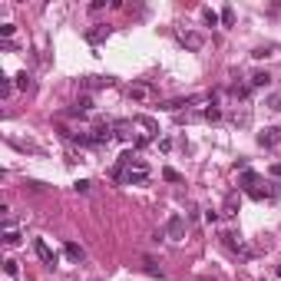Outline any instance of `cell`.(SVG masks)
Masks as SVG:
<instances>
[{
	"mask_svg": "<svg viewBox=\"0 0 281 281\" xmlns=\"http://www.w3.org/2000/svg\"><path fill=\"white\" fill-rule=\"evenodd\" d=\"M112 179L122 185H146L149 182V162L136 149H126L119 156V162H116V169H112Z\"/></svg>",
	"mask_w": 281,
	"mask_h": 281,
	"instance_id": "cell-1",
	"label": "cell"
},
{
	"mask_svg": "<svg viewBox=\"0 0 281 281\" xmlns=\"http://www.w3.org/2000/svg\"><path fill=\"white\" fill-rule=\"evenodd\" d=\"M222 245L228 251H235V255H241V258H251V248L241 241V235H235V232H222Z\"/></svg>",
	"mask_w": 281,
	"mask_h": 281,
	"instance_id": "cell-2",
	"label": "cell"
},
{
	"mask_svg": "<svg viewBox=\"0 0 281 281\" xmlns=\"http://www.w3.org/2000/svg\"><path fill=\"white\" fill-rule=\"evenodd\" d=\"M166 238H169V241H182V238H185V218L179 215V212H176V215H169V222H166Z\"/></svg>",
	"mask_w": 281,
	"mask_h": 281,
	"instance_id": "cell-3",
	"label": "cell"
},
{
	"mask_svg": "<svg viewBox=\"0 0 281 281\" xmlns=\"http://www.w3.org/2000/svg\"><path fill=\"white\" fill-rule=\"evenodd\" d=\"M278 143H281V129L278 126H268V129L258 132V146H261V149H274Z\"/></svg>",
	"mask_w": 281,
	"mask_h": 281,
	"instance_id": "cell-4",
	"label": "cell"
},
{
	"mask_svg": "<svg viewBox=\"0 0 281 281\" xmlns=\"http://www.w3.org/2000/svg\"><path fill=\"white\" fill-rule=\"evenodd\" d=\"M33 251H37V258H40L43 265H56V255H53V248H50L43 238H33Z\"/></svg>",
	"mask_w": 281,
	"mask_h": 281,
	"instance_id": "cell-5",
	"label": "cell"
},
{
	"mask_svg": "<svg viewBox=\"0 0 281 281\" xmlns=\"http://www.w3.org/2000/svg\"><path fill=\"white\" fill-rule=\"evenodd\" d=\"M248 195H251V199H258V202H261V199H274V195H278V185H271V182L261 185V182H258L255 189H248Z\"/></svg>",
	"mask_w": 281,
	"mask_h": 281,
	"instance_id": "cell-6",
	"label": "cell"
},
{
	"mask_svg": "<svg viewBox=\"0 0 281 281\" xmlns=\"http://www.w3.org/2000/svg\"><path fill=\"white\" fill-rule=\"evenodd\" d=\"M179 40H182L189 50H202L205 37H202V33H195V30H182V33H179Z\"/></svg>",
	"mask_w": 281,
	"mask_h": 281,
	"instance_id": "cell-7",
	"label": "cell"
},
{
	"mask_svg": "<svg viewBox=\"0 0 281 281\" xmlns=\"http://www.w3.org/2000/svg\"><path fill=\"white\" fill-rule=\"evenodd\" d=\"M63 255L70 258V261H76V265H80V261H86V251H83L76 241H66V245H63Z\"/></svg>",
	"mask_w": 281,
	"mask_h": 281,
	"instance_id": "cell-8",
	"label": "cell"
},
{
	"mask_svg": "<svg viewBox=\"0 0 281 281\" xmlns=\"http://www.w3.org/2000/svg\"><path fill=\"white\" fill-rule=\"evenodd\" d=\"M132 126H143L149 136H159V122L149 119V116H132Z\"/></svg>",
	"mask_w": 281,
	"mask_h": 281,
	"instance_id": "cell-9",
	"label": "cell"
},
{
	"mask_svg": "<svg viewBox=\"0 0 281 281\" xmlns=\"http://www.w3.org/2000/svg\"><path fill=\"white\" fill-rule=\"evenodd\" d=\"M238 209H241L238 192H228V195H225V209H222V215H238Z\"/></svg>",
	"mask_w": 281,
	"mask_h": 281,
	"instance_id": "cell-10",
	"label": "cell"
},
{
	"mask_svg": "<svg viewBox=\"0 0 281 281\" xmlns=\"http://www.w3.org/2000/svg\"><path fill=\"white\" fill-rule=\"evenodd\" d=\"M106 37H109V27H106V24H96L93 30H86V40L89 43H103Z\"/></svg>",
	"mask_w": 281,
	"mask_h": 281,
	"instance_id": "cell-11",
	"label": "cell"
},
{
	"mask_svg": "<svg viewBox=\"0 0 281 281\" xmlns=\"http://www.w3.org/2000/svg\"><path fill=\"white\" fill-rule=\"evenodd\" d=\"M238 182L245 185V189H255L261 179H258V172H251V169H241V176H238Z\"/></svg>",
	"mask_w": 281,
	"mask_h": 281,
	"instance_id": "cell-12",
	"label": "cell"
},
{
	"mask_svg": "<svg viewBox=\"0 0 281 281\" xmlns=\"http://www.w3.org/2000/svg\"><path fill=\"white\" fill-rule=\"evenodd\" d=\"M268 83H271V76H268L265 70H258V73H251L248 86H251V89H261V86H268Z\"/></svg>",
	"mask_w": 281,
	"mask_h": 281,
	"instance_id": "cell-13",
	"label": "cell"
},
{
	"mask_svg": "<svg viewBox=\"0 0 281 281\" xmlns=\"http://www.w3.org/2000/svg\"><path fill=\"white\" fill-rule=\"evenodd\" d=\"M112 80H103V76H86V80H83V89H89V93H93V89H103V86H109Z\"/></svg>",
	"mask_w": 281,
	"mask_h": 281,
	"instance_id": "cell-14",
	"label": "cell"
},
{
	"mask_svg": "<svg viewBox=\"0 0 281 281\" xmlns=\"http://www.w3.org/2000/svg\"><path fill=\"white\" fill-rule=\"evenodd\" d=\"M4 245H7V248H17V245H20V232H17V228H7V235H4Z\"/></svg>",
	"mask_w": 281,
	"mask_h": 281,
	"instance_id": "cell-15",
	"label": "cell"
},
{
	"mask_svg": "<svg viewBox=\"0 0 281 281\" xmlns=\"http://www.w3.org/2000/svg\"><path fill=\"white\" fill-rule=\"evenodd\" d=\"M202 20H205V24H212V27H215L218 20H222V14H215V10H212V7H202Z\"/></svg>",
	"mask_w": 281,
	"mask_h": 281,
	"instance_id": "cell-16",
	"label": "cell"
},
{
	"mask_svg": "<svg viewBox=\"0 0 281 281\" xmlns=\"http://www.w3.org/2000/svg\"><path fill=\"white\" fill-rule=\"evenodd\" d=\"M265 106H268L271 112H281V93H271V96L265 99Z\"/></svg>",
	"mask_w": 281,
	"mask_h": 281,
	"instance_id": "cell-17",
	"label": "cell"
},
{
	"mask_svg": "<svg viewBox=\"0 0 281 281\" xmlns=\"http://www.w3.org/2000/svg\"><path fill=\"white\" fill-rule=\"evenodd\" d=\"M202 119H209V122H215V119H222V109H218V106H209V109L202 112Z\"/></svg>",
	"mask_w": 281,
	"mask_h": 281,
	"instance_id": "cell-18",
	"label": "cell"
},
{
	"mask_svg": "<svg viewBox=\"0 0 281 281\" xmlns=\"http://www.w3.org/2000/svg\"><path fill=\"white\" fill-rule=\"evenodd\" d=\"M17 89H30V73H17Z\"/></svg>",
	"mask_w": 281,
	"mask_h": 281,
	"instance_id": "cell-19",
	"label": "cell"
},
{
	"mask_svg": "<svg viewBox=\"0 0 281 281\" xmlns=\"http://www.w3.org/2000/svg\"><path fill=\"white\" fill-rule=\"evenodd\" d=\"M4 271H7V278H14V274L20 271V265H17L14 258H7V261H4Z\"/></svg>",
	"mask_w": 281,
	"mask_h": 281,
	"instance_id": "cell-20",
	"label": "cell"
},
{
	"mask_svg": "<svg viewBox=\"0 0 281 281\" xmlns=\"http://www.w3.org/2000/svg\"><path fill=\"white\" fill-rule=\"evenodd\" d=\"M10 93H14V83H10V80H4V76H0V96L7 99Z\"/></svg>",
	"mask_w": 281,
	"mask_h": 281,
	"instance_id": "cell-21",
	"label": "cell"
},
{
	"mask_svg": "<svg viewBox=\"0 0 281 281\" xmlns=\"http://www.w3.org/2000/svg\"><path fill=\"white\" fill-rule=\"evenodd\" d=\"M222 24H225V27H232V24H235V10H232V7H225V10H222Z\"/></svg>",
	"mask_w": 281,
	"mask_h": 281,
	"instance_id": "cell-22",
	"label": "cell"
},
{
	"mask_svg": "<svg viewBox=\"0 0 281 281\" xmlns=\"http://www.w3.org/2000/svg\"><path fill=\"white\" fill-rule=\"evenodd\" d=\"M162 179H169V182H182V176H179L176 169H162Z\"/></svg>",
	"mask_w": 281,
	"mask_h": 281,
	"instance_id": "cell-23",
	"label": "cell"
},
{
	"mask_svg": "<svg viewBox=\"0 0 281 281\" xmlns=\"http://www.w3.org/2000/svg\"><path fill=\"white\" fill-rule=\"evenodd\" d=\"M146 274H153V278H162V268H156V261H146Z\"/></svg>",
	"mask_w": 281,
	"mask_h": 281,
	"instance_id": "cell-24",
	"label": "cell"
},
{
	"mask_svg": "<svg viewBox=\"0 0 281 281\" xmlns=\"http://www.w3.org/2000/svg\"><path fill=\"white\" fill-rule=\"evenodd\" d=\"M0 37L10 40V37H14V24H0Z\"/></svg>",
	"mask_w": 281,
	"mask_h": 281,
	"instance_id": "cell-25",
	"label": "cell"
},
{
	"mask_svg": "<svg viewBox=\"0 0 281 281\" xmlns=\"http://www.w3.org/2000/svg\"><path fill=\"white\" fill-rule=\"evenodd\" d=\"M129 93H132V96H136V99H146V93H149V86H132V89H129Z\"/></svg>",
	"mask_w": 281,
	"mask_h": 281,
	"instance_id": "cell-26",
	"label": "cell"
},
{
	"mask_svg": "<svg viewBox=\"0 0 281 281\" xmlns=\"http://www.w3.org/2000/svg\"><path fill=\"white\" fill-rule=\"evenodd\" d=\"M251 56H255V60H265V56H271V50H268V47H258Z\"/></svg>",
	"mask_w": 281,
	"mask_h": 281,
	"instance_id": "cell-27",
	"label": "cell"
},
{
	"mask_svg": "<svg viewBox=\"0 0 281 281\" xmlns=\"http://www.w3.org/2000/svg\"><path fill=\"white\" fill-rule=\"evenodd\" d=\"M268 172H271V176H278V179H281V162H274V166L268 169Z\"/></svg>",
	"mask_w": 281,
	"mask_h": 281,
	"instance_id": "cell-28",
	"label": "cell"
}]
</instances>
